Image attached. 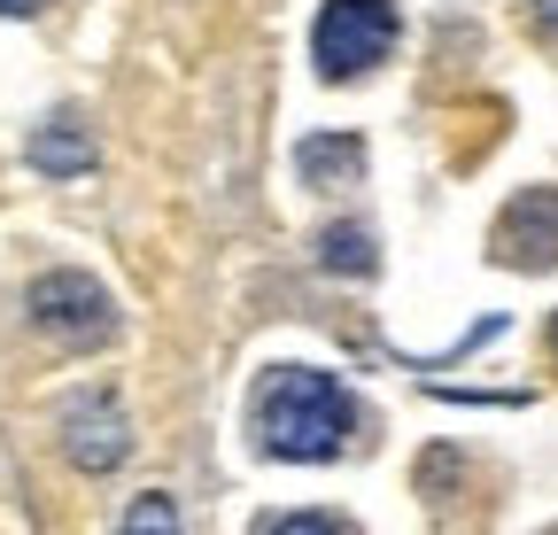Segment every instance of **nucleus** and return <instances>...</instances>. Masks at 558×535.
<instances>
[{
    "instance_id": "obj_1",
    "label": "nucleus",
    "mask_w": 558,
    "mask_h": 535,
    "mask_svg": "<svg viewBox=\"0 0 558 535\" xmlns=\"http://www.w3.org/2000/svg\"><path fill=\"white\" fill-rule=\"evenodd\" d=\"M349 427H357V412H349V388L333 373H311V365H279L256 396V435L271 458H333L349 442Z\"/></svg>"
},
{
    "instance_id": "obj_2",
    "label": "nucleus",
    "mask_w": 558,
    "mask_h": 535,
    "mask_svg": "<svg viewBox=\"0 0 558 535\" xmlns=\"http://www.w3.org/2000/svg\"><path fill=\"white\" fill-rule=\"evenodd\" d=\"M32 326L62 350H101L117 333V303L86 272H47V280H32Z\"/></svg>"
},
{
    "instance_id": "obj_3",
    "label": "nucleus",
    "mask_w": 558,
    "mask_h": 535,
    "mask_svg": "<svg viewBox=\"0 0 558 535\" xmlns=\"http://www.w3.org/2000/svg\"><path fill=\"white\" fill-rule=\"evenodd\" d=\"M396 47V9L388 0H326L318 9V71L326 78H365Z\"/></svg>"
},
{
    "instance_id": "obj_4",
    "label": "nucleus",
    "mask_w": 558,
    "mask_h": 535,
    "mask_svg": "<svg viewBox=\"0 0 558 535\" xmlns=\"http://www.w3.org/2000/svg\"><path fill=\"white\" fill-rule=\"evenodd\" d=\"M62 450H70V465H86V474H109V465H124L132 458V427H124V412H117V396H78V404L62 412Z\"/></svg>"
},
{
    "instance_id": "obj_5",
    "label": "nucleus",
    "mask_w": 558,
    "mask_h": 535,
    "mask_svg": "<svg viewBox=\"0 0 558 535\" xmlns=\"http://www.w3.org/2000/svg\"><path fill=\"white\" fill-rule=\"evenodd\" d=\"M497 264H520V272H550L558 264V186H527L497 218Z\"/></svg>"
},
{
    "instance_id": "obj_6",
    "label": "nucleus",
    "mask_w": 558,
    "mask_h": 535,
    "mask_svg": "<svg viewBox=\"0 0 558 535\" xmlns=\"http://www.w3.org/2000/svg\"><path fill=\"white\" fill-rule=\"evenodd\" d=\"M24 163L47 171V179H70V171H86L94 163V141H86V124H70V117H47L32 141H24Z\"/></svg>"
},
{
    "instance_id": "obj_7",
    "label": "nucleus",
    "mask_w": 558,
    "mask_h": 535,
    "mask_svg": "<svg viewBox=\"0 0 558 535\" xmlns=\"http://www.w3.org/2000/svg\"><path fill=\"white\" fill-rule=\"evenodd\" d=\"M295 171H303L311 186L357 179V171H365V148H357V141H303V148H295Z\"/></svg>"
},
{
    "instance_id": "obj_8",
    "label": "nucleus",
    "mask_w": 558,
    "mask_h": 535,
    "mask_svg": "<svg viewBox=\"0 0 558 535\" xmlns=\"http://www.w3.org/2000/svg\"><path fill=\"white\" fill-rule=\"evenodd\" d=\"M318 256H326V272H349V280H365L373 272V233L365 226H326V241H318Z\"/></svg>"
},
{
    "instance_id": "obj_9",
    "label": "nucleus",
    "mask_w": 558,
    "mask_h": 535,
    "mask_svg": "<svg viewBox=\"0 0 558 535\" xmlns=\"http://www.w3.org/2000/svg\"><path fill=\"white\" fill-rule=\"evenodd\" d=\"M117 535H179V504L156 497V489H148V497H132V512L117 520Z\"/></svg>"
},
{
    "instance_id": "obj_10",
    "label": "nucleus",
    "mask_w": 558,
    "mask_h": 535,
    "mask_svg": "<svg viewBox=\"0 0 558 535\" xmlns=\"http://www.w3.org/2000/svg\"><path fill=\"white\" fill-rule=\"evenodd\" d=\"M256 535H349V527L326 520V512H288V520H264Z\"/></svg>"
},
{
    "instance_id": "obj_11",
    "label": "nucleus",
    "mask_w": 558,
    "mask_h": 535,
    "mask_svg": "<svg viewBox=\"0 0 558 535\" xmlns=\"http://www.w3.org/2000/svg\"><path fill=\"white\" fill-rule=\"evenodd\" d=\"M527 9H535V24H543V32L558 39V0H527Z\"/></svg>"
},
{
    "instance_id": "obj_12",
    "label": "nucleus",
    "mask_w": 558,
    "mask_h": 535,
    "mask_svg": "<svg viewBox=\"0 0 558 535\" xmlns=\"http://www.w3.org/2000/svg\"><path fill=\"white\" fill-rule=\"evenodd\" d=\"M39 9V0H0V16H32Z\"/></svg>"
},
{
    "instance_id": "obj_13",
    "label": "nucleus",
    "mask_w": 558,
    "mask_h": 535,
    "mask_svg": "<svg viewBox=\"0 0 558 535\" xmlns=\"http://www.w3.org/2000/svg\"><path fill=\"white\" fill-rule=\"evenodd\" d=\"M550 350H558V326H550Z\"/></svg>"
}]
</instances>
